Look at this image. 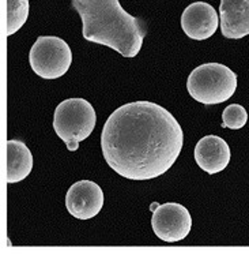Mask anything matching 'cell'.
Here are the masks:
<instances>
[{
  "instance_id": "277c9868",
  "label": "cell",
  "mask_w": 249,
  "mask_h": 255,
  "mask_svg": "<svg viewBox=\"0 0 249 255\" xmlns=\"http://www.w3.org/2000/svg\"><path fill=\"white\" fill-rule=\"evenodd\" d=\"M95 125L97 114L84 99L64 100L53 114V130L70 151L78 150L79 143L91 135Z\"/></svg>"
},
{
  "instance_id": "8992f818",
  "label": "cell",
  "mask_w": 249,
  "mask_h": 255,
  "mask_svg": "<svg viewBox=\"0 0 249 255\" xmlns=\"http://www.w3.org/2000/svg\"><path fill=\"white\" fill-rule=\"evenodd\" d=\"M151 228L162 242L177 243L185 239L191 232L192 217L181 203H162L153 212Z\"/></svg>"
},
{
  "instance_id": "52a82bcc",
  "label": "cell",
  "mask_w": 249,
  "mask_h": 255,
  "mask_svg": "<svg viewBox=\"0 0 249 255\" xmlns=\"http://www.w3.org/2000/svg\"><path fill=\"white\" fill-rule=\"evenodd\" d=\"M104 206V191L91 180H79L68 188L66 194V208L77 220L95 217Z\"/></svg>"
},
{
  "instance_id": "8fae6325",
  "label": "cell",
  "mask_w": 249,
  "mask_h": 255,
  "mask_svg": "<svg viewBox=\"0 0 249 255\" xmlns=\"http://www.w3.org/2000/svg\"><path fill=\"white\" fill-rule=\"evenodd\" d=\"M33 169V154L26 143L18 139L7 141V183L25 180Z\"/></svg>"
},
{
  "instance_id": "6da1fadb",
  "label": "cell",
  "mask_w": 249,
  "mask_h": 255,
  "mask_svg": "<svg viewBox=\"0 0 249 255\" xmlns=\"http://www.w3.org/2000/svg\"><path fill=\"white\" fill-rule=\"evenodd\" d=\"M184 132L169 111L151 101L119 107L105 122L101 149L119 176L151 180L169 171L180 156Z\"/></svg>"
},
{
  "instance_id": "ba28073f",
  "label": "cell",
  "mask_w": 249,
  "mask_h": 255,
  "mask_svg": "<svg viewBox=\"0 0 249 255\" xmlns=\"http://www.w3.org/2000/svg\"><path fill=\"white\" fill-rule=\"evenodd\" d=\"M219 26L218 12L206 1H195L185 7L181 15V27L189 38L203 41L215 34Z\"/></svg>"
},
{
  "instance_id": "3957f363",
  "label": "cell",
  "mask_w": 249,
  "mask_h": 255,
  "mask_svg": "<svg viewBox=\"0 0 249 255\" xmlns=\"http://www.w3.org/2000/svg\"><path fill=\"white\" fill-rule=\"evenodd\" d=\"M237 74L221 63H204L187 78V90L195 101L204 105L222 104L233 97Z\"/></svg>"
},
{
  "instance_id": "5bb4252c",
  "label": "cell",
  "mask_w": 249,
  "mask_h": 255,
  "mask_svg": "<svg viewBox=\"0 0 249 255\" xmlns=\"http://www.w3.org/2000/svg\"><path fill=\"white\" fill-rule=\"evenodd\" d=\"M157 206H158V203H153V205H151V210L154 212V210L157 209Z\"/></svg>"
},
{
  "instance_id": "30bf717a",
  "label": "cell",
  "mask_w": 249,
  "mask_h": 255,
  "mask_svg": "<svg viewBox=\"0 0 249 255\" xmlns=\"http://www.w3.org/2000/svg\"><path fill=\"white\" fill-rule=\"evenodd\" d=\"M219 25L223 37L240 40L249 34V0H221Z\"/></svg>"
},
{
  "instance_id": "9c48e42d",
  "label": "cell",
  "mask_w": 249,
  "mask_h": 255,
  "mask_svg": "<svg viewBox=\"0 0 249 255\" xmlns=\"http://www.w3.org/2000/svg\"><path fill=\"white\" fill-rule=\"evenodd\" d=\"M195 161L208 175H217L228 167L232 151L225 139L218 135H206L195 146Z\"/></svg>"
},
{
  "instance_id": "5b68a950",
  "label": "cell",
  "mask_w": 249,
  "mask_h": 255,
  "mask_svg": "<svg viewBox=\"0 0 249 255\" xmlns=\"http://www.w3.org/2000/svg\"><path fill=\"white\" fill-rule=\"evenodd\" d=\"M31 70L42 79H57L66 75L73 63L71 48L56 36H40L29 53Z\"/></svg>"
},
{
  "instance_id": "7c38bea8",
  "label": "cell",
  "mask_w": 249,
  "mask_h": 255,
  "mask_svg": "<svg viewBox=\"0 0 249 255\" xmlns=\"http://www.w3.org/2000/svg\"><path fill=\"white\" fill-rule=\"evenodd\" d=\"M29 0H7V36L19 30L29 16Z\"/></svg>"
},
{
  "instance_id": "7a4b0ae2",
  "label": "cell",
  "mask_w": 249,
  "mask_h": 255,
  "mask_svg": "<svg viewBox=\"0 0 249 255\" xmlns=\"http://www.w3.org/2000/svg\"><path fill=\"white\" fill-rule=\"evenodd\" d=\"M83 23V38L135 57L147 34L143 19L131 15L119 0H73Z\"/></svg>"
},
{
  "instance_id": "4fadbf2b",
  "label": "cell",
  "mask_w": 249,
  "mask_h": 255,
  "mask_svg": "<svg viewBox=\"0 0 249 255\" xmlns=\"http://www.w3.org/2000/svg\"><path fill=\"white\" fill-rule=\"evenodd\" d=\"M248 122V112L243 105L230 104L222 112V127L230 130H240Z\"/></svg>"
}]
</instances>
